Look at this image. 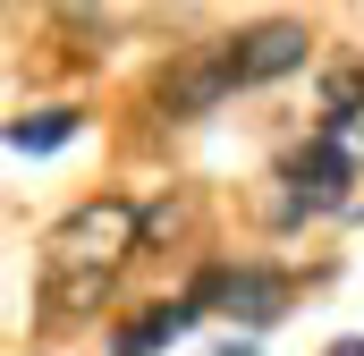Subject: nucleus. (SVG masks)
<instances>
[{
    "label": "nucleus",
    "mask_w": 364,
    "mask_h": 356,
    "mask_svg": "<svg viewBox=\"0 0 364 356\" xmlns=\"http://www.w3.org/2000/svg\"><path fill=\"white\" fill-rule=\"evenodd\" d=\"M136 238H144V212L127 195H93L68 221H51V238H43V305L51 314H93L110 297V271L136 255Z\"/></svg>",
    "instance_id": "obj_1"
},
{
    "label": "nucleus",
    "mask_w": 364,
    "mask_h": 356,
    "mask_svg": "<svg viewBox=\"0 0 364 356\" xmlns=\"http://www.w3.org/2000/svg\"><path fill=\"white\" fill-rule=\"evenodd\" d=\"M279 221H305V212H339L348 187H356V127H322L305 136L288 162H279Z\"/></svg>",
    "instance_id": "obj_2"
},
{
    "label": "nucleus",
    "mask_w": 364,
    "mask_h": 356,
    "mask_svg": "<svg viewBox=\"0 0 364 356\" xmlns=\"http://www.w3.org/2000/svg\"><path fill=\"white\" fill-rule=\"evenodd\" d=\"M237 93V60H229V43H195L178 51L161 77H153V110H170V119H203L212 102H229Z\"/></svg>",
    "instance_id": "obj_3"
},
{
    "label": "nucleus",
    "mask_w": 364,
    "mask_h": 356,
    "mask_svg": "<svg viewBox=\"0 0 364 356\" xmlns=\"http://www.w3.org/2000/svg\"><path fill=\"white\" fill-rule=\"evenodd\" d=\"M186 305H212V314H229V323H272L279 305H288V280H279V271H203Z\"/></svg>",
    "instance_id": "obj_4"
},
{
    "label": "nucleus",
    "mask_w": 364,
    "mask_h": 356,
    "mask_svg": "<svg viewBox=\"0 0 364 356\" xmlns=\"http://www.w3.org/2000/svg\"><path fill=\"white\" fill-rule=\"evenodd\" d=\"M305 26H255V34H237L229 43V60H237V85H263V77H288V68H305Z\"/></svg>",
    "instance_id": "obj_5"
},
{
    "label": "nucleus",
    "mask_w": 364,
    "mask_h": 356,
    "mask_svg": "<svg viewBox=\"0 0 364 356\" xmlns=\"http://www.w3.org/2000/svg\"><path fill=\"white\" fill-rule=\"evenodd\" d=\"M186 323H195V305H186V297H178V305H144V314L110 340V356H153V348H170Z\"/></svg>",
    "instance_id": "obj_6"
},
{
    "label": "nucleus",
    "mask_w": 364,
    "mask_h": 356,
    "mask_svg": "<svg viewBox=\"0 0 364 356\" xmlns=\"http://www.w3.org/2000/svg\"><path fill=\"white\" fill-rule=\"evenodd\" d=\"M356 110H364V60L322 68V119H331V127H356Z\"/></svg>",
    "instance_id": "obj_7"
},
{
    "label": "nucleus",
    "mask_w": 364,
    "mask_h": 356,
    "mask_svg": "<svg viewBox=\"0 0 364 356\" xmlns=\"http://www.w3.org/2000/svg\"><path fill=\"white\" fill-rule=\"evenodd\" d=\"M77 136V110H34V119H17L9 127V145L17 153H51V145H68Z\"/></svg>",
    "instance_id": "obj_8"
},
{
    "label": "nucleus",
    "mask_w": 364,
    "mask_h": 356,
    "mask_svg": "<svg viewBox=\"0 0 364 356\" xmlns=\"http://www.w3.org/2000/svg\"><path fill=\"white\" fill-rule=\"evenodd\" d=\"M186 221H195V195H178V204H153V212H144V238H178Z\"/></svg>",
    "instance_id": "obj_9"
},
{
    "label": "nucleus",
    "mask_w": 364,
    "mask_h": 356,
    "mask_svg": "<svg viewBox=\"0 0 364 356\" xmlns=\"http://www.w3.org/2000/svg\"><path fill=\"white\" fill-rule=\"evenodd\" d=\"M322 356H364V340H331V348H322Z\"/></svg>",
    "instance_id": "obj_10"
}]
</instances>
